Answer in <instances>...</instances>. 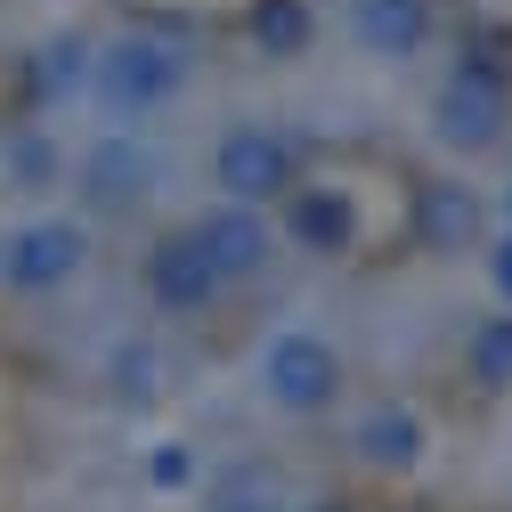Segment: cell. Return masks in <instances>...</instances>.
Masks as SVG:
<instances>
[{
	"instance_id": "obj_1",
	"label": "cell",
	"mask_w": 512,
	"mask_h": 512,
	"mask_svg": "<svg viewBox=\"0 0 512 512\" xmlns=\"http://www.w3.org/2000/svg\"><path fill=\"white\" fill-rule=\"evenodd\" d=\"M187 74H196V49H187L179 33H155V25H139V33H114V41H98V66H90V90H98V106L106 114H163L179 90H187Z\"/></svg>"
},
{
	"instance_id": "obj_2",
	"label": "cell",
	"mask_w": 512,
	"mask_h": 512,
	"mask_svg": "<svg viewBox=\"0 0 512 512\" xmlns=\"http://www.w3.org/2000/svg\"><path fill=\"white\" fill-rule=\"evenodd\" d=\"M504 122H512V90L496 57H456L431 90V139L447 155H488L504 147Z\"/></svg>"
},
{
	"instance_id": "obj_3",
	"label": "cell",
	"mask_w": 512,
	"mask_h": 512,
	"mask_svg": "<svg viewBox=\"0 0 512 512\" xmlns=\"http://www.w3.org/2000/svg\"><path fill=\"white\" fill-rule=\"evenodd\" d=\"M252 382H261V399L277 415H326L342 399V350L309 326H277L252 358Z\"/></svg>"
},
{
	"instance_id": "obj_4",
	"label": "cell",
	"mask_w": 512,
	"mask_h": 512,
	"mask_svg": "<svg viewBox=\"0 0 512 512\" xmlns=\"http://www.w3.org/2000/svg\"><path fill=\"white\" fill-rule=\"evenodd\" d=\"M212 187L220 204H277L285 187H301V155L285 131H269V122H228L220 147H212Z\"/></svg>"
},
{
	"instance_id": "obj_5",
	"label": "cell",
	"mask_w": 512,
	"mask_h": 512,
	"mask_svg": "<svg viewBox=\"0 0 512 512\" xmlns=\"http://www.w3.org/2000/svg\"><path fill=\"white\" fill-rule=\"evenodd\" d=\"M155 187H163V155L139 139V131H98L82 155H74V196L90 212H139L155 204Z\"/></svg>"
},
{
	"instance_id": "obj_6",
	"label": "cell",
	"mask_w": 512,
	"mask_h": 512,
	"mask_svg": "<svg viewBox=\"0 0 512 512\" xmlns=\"http://www.w3.org/2000/svg\"><path fill=\"white\" fill-rule=\"evenodd\" d=\"M90 261V228L66 220V212H41L25 228H9V244H0V285L9 293H57L74 285Z\"/></svg>"
},
{
	"instance_id": "obj_7",
	"label": "cell",
	"mask_w": 512,
	"mask_h": 512,
	"mask_svg": "<svg viewBox=\"0 0 512 512\" xmlns=\"http://www.w3.org/2000/svg\"><path fill=\"white\" fill-rule=\"evenodd\" d=\"M480 228H488L480 187H464V179H423L415 187V204H407L415 252H431V261H464V252L480 244Z\"/></svg>"
},
{
	"instance_id": "obj_8",
	"label": "cell",
	"mask_w": 512,
	"mask_h": 512,
	"mask_svg": "<svg viewBox=\"0 0 512 512\" xmlns=\"http://www.w3.org/2000/svg\"><path fill=\"white\" fill-rule=\"evenodd\" d=\"M220 293H228V285L212 277L204 244L187 236V228H171V236L147 244V301H155V309H171V317H204Z\"/></svg>"
},
{
	"instance_id": "obj_9",
	"label": "cell",
	"mask_w": 512,
	"mask_h": 512,
	"mask_svg": "<svg viewBox=\"0 0 512 512\" xmlns=\"http://www.w3.org/2000/svg\"><path fill=\"white\" fill-rule=\"evenodd\" d=\"M187 236L204 244L220 285H244V277L269 269V212H252V204H212V212L187 220Z\"/></svg>"
},
{
	"instance_id": "obj_10",
	"label": "cell",
	"mask_w": 512,
	"mask_h": 512,
	"mask_svg": "<svg viewBox=\"0 0 512 512\" xmlns=\"http://www.w3.org/2000/svg\"><path fill=\"white\" fill-rule=\"evenodd\" d=\"M350 41L374 57V66H407V57L431 49L439 17H431V0H350Z\"/></svg>"
},
{
	"instance_id": "obj_11",
	"label": "cell",
	"mask_w": 512,
	"mask_h": 512,
	"mask_svg": "<svg viewBox=\"0 0 512 512\" xmlns=\"http://www.w3.org/2000/svg\"><path fill=\"white\" fill-rule=\"evenodd\" d=\"M285 244L301 252H350L358 244V204H350V187H285Z\"/></svg>"
},
{
	"instance_id": "obj_12",
	"label": "cell",
	"mask_w": 512,
	"mask_h": 512,
	"mask_svg": "<svg viewBox=\"0 0 512 512\" xmlns=\"http://www.w3.org/2000/svg\"><path fill=\"white\" fill-rule=\"evenodd\" d=\"M350 447H358V464H374V472H415V464H423V447H431V431H423L415 407L374 399V407L350 423Z\"/></svg>"
},
{
	"instance_id": "obj_13",
	"label": "cell",
	"mask_w": 512,
	"mask_h": 512,
	"mask_svg": "<svg viewBox=\"0 0 512 512\" xmlns=\"http://www.w3.org/2000/svg\"><path fill=\"white\" fill-rule=\"evenodd\" d=\"M196 512H293V496H285V472L277 464L236 456L212 480H196Z\"/></svg>"
},
{
	"instance_id": "obj_14",
	"label": "cell",
	"mask_w": 512,
	"mask_h": 512,
	"mask_svg": "<svg viewBox=\"0 0 512 512\" xmlns=\"http://www.w3.org/2000/svg\"><path fill=\"white\" fill-rule=\"evenodd\" d=\"M90 66H98V41H90V33H49V41L33 49V66H25L33 106H66L74 90H90Z\"/></svg>"
},
{
	"instance_id": "obj_15",
	"label": "cell",
	"mask_w": 512,
	"mask_h": 512,
	"mask_svg": "<svg viewBox=\"0 0 512 512\" xmlns=\"http://www.w3.org/2000/svg\"><path fill=\"white\" fill-rule=\"evenodd\" d=\"M464 374L480 382L488 399H504V391H512V309L472 317V334H464Z\"/></svg>"
},
{
	"instance_id": "obj_16",
	"label": "cell",
	"mask_w": 512,
	"mask_h": 512,
	"mask_svg": "<svg viewBox=\"0 0 512 512\" xmlns=\"http://www.w3.org/2000/svg\"><path fill=\"white\" fill-rule=\"evenodd\" d=\"M309 33H317L309 0H252V41H261L269 57H301Z\"/></svg>"
},
{
	"instance_id": "obj_17",
	"label": "cell",
	"mask_w": 512,
	"mask_h": 512,
	"mask_svg": "<svg viewBox=\"0 0 512 512\" xmlns=\"http://www.w3.org/2000/svg\"><path fill=\"white\" fill-rule=\"evenodd\" d=\"M147 480H155L163 496H179V488H196V480H204V464H196V447H187V439H155Z\"/></svg>"
},
{
	"instance_id": "obj_18",
	"label": "cell",
	"mask_w": 512,
	"mask_h": 512,
	"mask_svg": "<svg viewBox=\"0 0 512 512\" xmlns=\"http://www.w3.org/2000/svg\"><path fill=\"white\" fill-rule=\"evenodd\" d=\"M49 171H57V147H49L41 131H25V139H9V179H33V187H41Z\"/></svg>"
},
{
	"instance_id": "obj_19",
	"label": "cell",
	"mask_w": 512,
	"mask_h": 512,
	"mask_svg": "<svg viewBox=\"0 0 512 512\" xmlns=\"http://www.w3.org/2000/svg\"><path fill=\"white\" fill-rule=\"evenodd\" d=\"M122 399H155V350H122Z\"/></svg>"
},
{
	"instance_id": "obj_20",
	"label": "cell",
	"mask_w": 512,
	"mask_h": 512,
	"mask_svg": "<svg viewBox=\"0 0 512 512\" xmlns=\"http://www.w3.org/2000/svg\"><path fill=\"white\" fill-rule=\"evenodd\" d=\"M488 285H496V301L512 309V228H504V236L488 244Z\"/></svg>"
},
{
	"instance_id": "obj_21",
	"label": "cell",
	"mask_w": 512,
	"mask_h": 512,
	"mask_svg": "<svg viewBox=\"0 0 512 512\" xmlns=\"http://www.w3.org/2000/svg\"><path fill=\"white\" fill-rule=\"evenodd\" d=\"M504 220H512V187H504Z\"/></svg>"
},
{
	"instance_id": "obj_22",
	"label": "cell",
	"mask_w": 512,
	"mask_h": 512,
	"mask_svg": "<svg viewBox=\"0 0 512 512\" xmlns=\"http://www.w3.org/2000/svg\"><path fill=\"white\" fill-rule=\"evenodd\" d=\"M309 512H334V504H309Z\"/></svg>"
},
{
	"instance_id": "obj_23",
	"label": "cell",
	"mask_w": 512,
	"mask_h": 512,
	"mask_svg": "<svg viewBox=\"0 0 512 512\" xmlns=\"http://www.w3.org/2000/svg\"><path fill=\"white\" fill-rule=\"evenodd\" d=\"M0 244H9V228H0Z\"/></svg>"
}]
</instances>
